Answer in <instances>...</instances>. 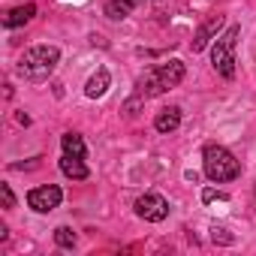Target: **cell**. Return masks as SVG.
<instances>
[{
    "label": "cell",
    "mask_w": 256,
    "mask_h": 256,
    "mask_svg": "<svg viewBox=\"0 0 256 256\" xmlns=\"http://www.w3.org/2000/svg\"><path fill=\"white\" fill-rule=\"evenodd\" d=\"M184 76H187V66H184L181 60H175V58L166 60V64H157V66H151V70L136 82V96H142V100L160 96V94L178 88V84L184 82Z\"/></svg>",
    "instance_id": "obj_1"
},
{
    "label": "cell",
    "mask_w": 256,
    "mask_h": 256,
    "mask_svg": "<svg viewBox=\"0 0 256 256\" xmlns=\"http://www.w3.org/2000/svg\"><path fill=\"white\" fill-rule=\"evenodd\" d=\"M58 60H60V48H58V46H34V48H28V52L22 54L18 72H22L28 82H46V78L54 72Z\"/></svg>",
    "instance_id": "obj_2"
},
{
    "label": "cell",
    "mask_w": 256,
    "mask_h": 256,
    "mask_svg": "<svg viewBox=\"0 0 256 256\" xmlns=\"http://www.w3.org/2000/svg\"><path fill=\"white\" fill-rule=\"evenodd\" d=\"M202 169H205V178L214 184H226V181H235L241 175L238 160L223 145H214V142H208L202 148Z\"/></svg>",
    "instance_id": "obj_3"
},
{
    "label": "cell",
    "mask_w": 256,
    "mask_h": 256,
    "mask_svg": "<svg viewBox=\"0 0 256 256\" xmlns=\"http://www.w3.org/2000/svg\"><path fill=\"white\" fill-rule=\"evenodd\" d=\"M238 36H241V28L229 24L226 34H220L214 48H211V64H214V70L223 78H235V46H238Z\"/></svg>",
    "instance_id": "obj_4"
},
{
    "label": "cell",
    "mask_w": 256,
    "mask_h": 256,
    "mask_svg": "<svg viewBox=\"0 0 256 256\" xmlns=\"http://www.w3.org/2000/svg\"><path fill=\"white\" fill-rule=\"evenodd\" d=\"M60 202H64V190H60L58 184L34 187V190L28 193V205H30L34 211H40V214H48V211H54Z\"/></svg>",
    "instance_id": "obj_5"
},
{
    "label": "cell",
    "mask_w": 256,
    "mask_h": 256,
    "mask_svg": "<svg viewBox=\"0 0 256 256\" xmlns=\"http://www.w3.org/2000/svg\"><path fill=\"white\" fill-rule=\"evenodd\" d=\"M136 214L148 223H163L169 217V202L160 193H145L136 199Z\"/></svg>",
    "instance_id": "obj_6"
},
{
    "label": "cell",
    "mask_w": 256,
    "mask_h": 256,
    "mask_svg": "<svg viewBox=\"0 0 256 256\" xmlns=\"http://www.w3.org/2000/svg\"><path fill=\"white\" fill-rule=\"evenodd\" d=\"M226 24V18L223 16H208L202 24H199V30H196V36H193V42H190V48L193 52H202L211 40H217V34H220V28Z\"/></svg>",
    "instance_id": "obj_7"
},
{
    "label": "cell",
    "mask_w": 256,
    "mask_h": 256,
    "mask_svg": "<svg viewBox=\"0 0 256 256\" xmlns=\"http://www.w3.org/2000/svg\"><path fill=\"white\" fill-rule=\"evenodd\" d=\"M108 88H112V76H108L106 66H100V70L88 78V84H84V96H88V100H100V96H106Z\"/></svg>",
    "instance_id": "obj_8"
},
{
    "label": "cell",
    "mask_w": 256,
    "mask_h": 256,
    "mask_svg": "<svg viewBox=\"0 0 256 256\" xmlns=\"http://www.w3.org/2000/svg\"><path fill=\"white\" fill-rule=\"evenodd\" d=\"M178 126H181V108L178 106H169V108L157 112V118H154V130L157 133H175Z\"/></svg>",
    "instance_id": "obj_9"
},
{
    "label": "cell",
    "mask_w": 256,
    "mask_h": 256,
    "mask_svg": "<svg viewBox=\"0 0 256 256\" xmlns=\"http://www.w3.org/2000/svg\"><path fill=\"white\" fill-rule=\"evenodd\" d=\"M34 16H36V4H22V6H12V10L4 16V28H6V30L22 28V24H28Z\"/></svg>",
    "instance_id": "obj_10"
},
{
    "label": "cell",
    "mask_w": 256,
    "mask_h": 256,
    "mask_svg": "<svg viewBox=\"0 0 256 256\" xmlns=\"http://www.w3.org/2000/svg\"><path fill=\"white\" fill-rule=\"evenodd\" d=\"M60 172H64L66 178H72V181H84V178L90 175V169L82 163V157H72V154H64V157H60Z\"/></svg>",
    "instance_id": "obj_11"
},
{
    "label": "cell",
    "mask_w": 256,
    "mask_h": 256,
    "mask_svg": "<svg viewBox=\"0 0 256 256\" xmlns=\"http://www.w3.org/2000/svg\"><path fill=\"white\" fill-rule=\"evenodd\" d=\"M136 4H139V0H106L102 12H106L112 22H120V18H126V16L136 10Z\"/></svg>",
    "instance_id": "obj_12"
},
{
    "label": "cell",
    "mask_w": 256,
    "mask_h": 256,
    "mask_svg": "<svg viewBox=\"0 0 256 256\" xmlns=\"http://www.w3.org/2000/svg\"><path fill=\"white\" fill-rule=\"evenodd\" d=\"M60 148H64V154H72V157H82V160L88 157V145H84V139L78 133H64Z\"/></svg>",
    "instance_id": "obj_13"
},
{
    "label": "cell",
    "mask_w": 256,
    "mask_h": 256,
    "mask_svg": "<svg viewBox=\"0 0 256 256\" xmlns=\"http://www.w3.org/2000/svg\"><path fill=\"white\" fill-rule=\"evenodd\" d=\"M54 244L64 247V250H72V247H76V232H72L70 226H58V229H54Z\"/></svg>",
    "instance_id": "obj_14"
},
{
    "label": "cell",
    "mask_w": 256,
    "mask_h": 256,
    "mask_svg": "<svg viewBox=\"0 0 256 256\" xmlns=\"http://www.w3.org/2000/svg\"><path fill=\"white\" fill-rule=\"evenodd\" d=\"M211 241L214 244H223V247H229V244H235V235L229 232V229H223V226H211Z\"/></svg>",
    "instance_id": "obj_15"
},
{
    "label": "cell",
    "mask_w": 256,
    "mask_h": 256,
    "mask_svg": "<svg viewBox=\"0 0 256 256\" xmlns=\"http://www.w3.org/2000/svg\"><path fill=\"white\" fill-rule=\"evenodd\" d=\"M217 199H220V202H226L229 196H226L223 190H214V187H205V190H202V202H205V205H208V202H217Z\"/></svg>",
    "instance_id": "obj_16"
},
{
    "label": "cell",
    "mask_w": 256,
    "mask_h": 256,
    "mask_svg": "<svg viewBox=\"0 0 256 256\" xmlns=\"http://www.w3.org/2000/svg\"><path fill=\"white\" fill-rule=\"evenodd\" d=\"M0 199H4V208H16V193L10 184H0Z\"/></svg>",
    "instance_id": "obj_17"
},
{
    "label": "cell",
    "mask_w": 256,
    "mask_h": 256,
    "mask_svg": "<svg viewBox=\"0 0 256 256\" xmlns=\"http://www.w3.org/2000/svg\"><path fill=\"white\" fill-rule=\"evenodd\" d=\"M18 124H24V126H28V124H30V114H24V112H18Z\"/></svg>",
    "instance_id": "obj_18"
}]
</instances>
